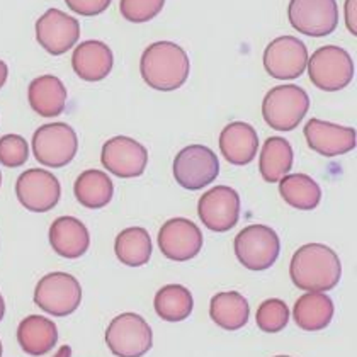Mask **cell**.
I'll list each match as a JSON object with an SVG mask.
<instances>
[{"label": "cell", "instance_id": "6da1fadb", "mask_svg": "<svg viewBox=\"0 0 357 357\" xmlns=\"http://www.w3.org/2000/svg\"><path fill=\"white\" fill-rule=\"evenodd\" d=\"M289 274L298 289L325 293L339 284L342 264L330 247L324 243H306L294 252Z\"/></svg>", "mask_w": 357, "mask_h": 357}, {"label": "cell", "instance_id": "7a4b0ae2", "mask_svg": "<svg viewBox=\"0 0 357 357\" xmlns=\"http://www.w3.org/2000/svg\"><path fill=\"white\" fill-rule=\"evenodd\" d=\"M189 56L181 46L170 41H158L143 52L139 70L146 85L160 92L181 89L189 77Z\"/></svg>", "mask_w": 357, "mask_h": 357}, {"label": "cell", "instance_id": "3957f363", "mask_svg": "<svg viewBox=\"0 0 357 357\" xmlns=\"http://www.w3.org/2000/svg\"><path fill=\"white\" fill-rule=\"evenodd\" d=\"M310 109V96L298 85H278L264 97L262 114L275 131H293Z\"/></svg>", "mask_w": 357, "mask_h": 357}, {"label": "cell", "instance_id": "277c9868", "mask_svg": "<svg viewBox=\"0 0 357 357\" xmlns=\"http://www.w3.org/2000/svg\"><path fill=\"white\" fill-rule=\"evenodd\" d=\"M308 75L312 84L320 91H342L354 79V61L339 46H321L308 61Z\"/></svg>", "mask_w": 357, "mask_h": 357}, {"label": "cell", "instance_id": "5b68a950", "mask_svg": "<svg viewBox=\"0 0 357 357\" xmlns=\"http://www.w3.org/2000/svg\"><path fill=\"white\" fill-rule=\"evenodd\" d=\"M79 138L67 123L43 124L33 135V153L41 165L61 169L75 158Z\"/></svg>", "mask_w": 357, "mask_h": 357}, {"label": "cell", "instance_id": "8992f818", "mask_svg": "<svg viewBox=\"0 0 357 357\" xmlns=\"http://www.w3.org/2000/svg\"><path fill=\"white\" fill-rule=\"evenodd\" d=\"M106 344L118 357H142L153 345V332L143 317L121 313L112 318L106 330Z\"/></svg>", "mask_w": 357, "mask_h": 357}, {"label": "cell", "instance_id": "52a82bcc", "mask_svg": "<svg viewBox=\"0 0 357 357\" xmlns=\"http://www.w3.org/2000/svg\"><path fill=\"white\" fill-rule=\"evenodd\" d=\"M34 303L52 317H68L82 303V286L72 274H46L34 289Z\"/></svg>", "mask_w": 357, "mask_h": 357}, {"label": "cell", "instance_id": "ba28073f", "mask_svg": "<svg viewBox=\"0 0 357 357\" xmlns=\"http://www.w3.org/2000/svg\"><path fill=\"white\" fill-rule=\"evenodd\" d=\"M235 255L250 271H266L278 261L281 242L273 228L250 225L235 236Z\"/></svg>", "mask_w": 357, "mask_h": 357}, {"label": "cell", "instance_id": "9c48e42d", "mask_svg": "<svg viewBox=\"0 0 357 357\" xmlns=\"http://www.w3.org/2000/svg\"><path fill=\"white\" fill-rule=\"evenodd\" d=\"M174 178L188 191H199L215 182L220 174V160L215 151L204 145L185 146L174 160Z\"/></svg>", "mask_w": 357, "mask_h": 357}, {"label": "cell", "instance_id": "30bf717a", "mask_svg": "<svg viewBox=\"0 0 357 357\" xmlns=\"http://www.w3.org/2000/svg\"><path fill=\"white\" fill-rule=\"evenodd\" d=\"M288 17L298 33L324 38L337 29L339 7L337 0H291Z\"/></svg>", "mask_w": 357, "mask_h": 357}, {"label": "cell", "instance_id": "8fae6325", "mask_svg": "<svg viewBox=\"0 0 357 357\" xmlns=\"http://www.w3.org/2000/svg\"><path fill=\"white\" fill-rule=\"evenodd\" d=\"M19 203L31 213H46L56 206L61 196V185L52 172L45 169H29L15 182Z\"/></svg>", "mask_w": 357, "mask_h": 357}, {"label": "cell", "instance_id": "7c38bea8", "mask_svg": "<svg viewBox=\"0 0 357 357\" xmlns=\"http://www.w3.org/2000/svg\"><path fill=\"white\" fill-rule=\"evenodd\" d=\"M308 65V50L294 36L275 38L264 52V68L273 79H300Z\"/></svg>", "mask_w": 357, "mask_h": 357}, {"label": "cell", "instance_id": "4fadbf2b", "mask_svg": "<svg viewBox=\"0 0 357 357\" xmlns=\"http://www.w3.org/2000/svg\"><path fill=\"white\" fill-rule=\"evenodd\" d=\"M240 196L228 185H216L201 196L197 203V215L206 228L216 234L235 228L240 220Z\"/></svg>", "mask_w": 357, "mask_h": 357}, {"label": "cell", "instance_id": "5bb4252c", "mask_svg": "<svg viewBox=\"0 0 357 357\" xmlns=\"http://www.w3.org/2000/svg\"><path fill=\"white\" fill-rule=\"evenodd\" d=\"M100 162L112 176L121 178L139 177L149 164V151L130 137H114L102 146Z\"/></svg>", "mask_w": 357, "mask_h": 357}, {"label": "cell", "instance_id": "9a60e30c", "mask_svg": "<svg viewBox=\"0 0 357 357\" xmlns=\"http://www.w3.org/2000/svg\"><path fill=\"white\" fill-rule=\"evenodd\" d=\"M80 38V24L63 10L48 9L36 21V40L50 55L60 56L70 52Z\"/></svg>", "mask_w": 357, "mask_h": 357}, {"label": "cell", "instance_id": "2e32d148", "mask_svg": "<svg viewBox=\"0 0 357 357\" xmlns=\"http://www.w3.org/2000/svg\"><path fill=\"white\" fill-rule=\"evenodd\" d=\"M158 247L170 261H191L203 248V234L191 220L172 218L158 231Z\"/></svg>", "mask_w": 357, "mask_h": 357}, {"label": "cell", "instance_id": "e0dca14e", "mask_svg": "<svg viewBox=\"0 0 357 357\" xmlns=\"http://www.w3.org/2000/svg\"><path fill=\"white\" fill-rule=\"evenodd\" d=\"M305 138L310 149L328 158L345 155L356 149L354 128L340 126L317 118L306 123Z\"/></svg>", "mask_w": 357, "mask_h": 357}, {"label": "cell", "instance_id": "ac0fdd59", "mask_svg": "<svg viewBox=\"0 0 357 357\" xmlns=\"http://www.w3.org/2000/svg\"><path fill=\"white\" fill-rule=\"evenodd\" d=\"M114 56L102 41L89 40L80 43L72 55L73 72L85 82H100L111 73Z\"/></svg>", "mask_w": 357, "mask_h": 357}, {"label": "cell", "instance_id": "d6986e66", "mask_svg": "<svg viewBox=\"0 0 357 357\" xmlns=\"http://www.w3.org/2000/svg\"><path fill=\"white\" fill-rule=\"evenodd\" d=\"M50 243L60 257L79 259L91 247V235L79 218L60 216L50 227Z\"/></svg>", "mask_w": 357, "mask_h": 357}, {"label": "cell", "instance_id": "ffe728a7", "mask_svg": "<svg viewBox=\"0 0 357 357\" xmlns=\"http://www.w3.org/2000/svg\"><path fill=\"white\" fill-rule=\"evenodd\" d=\"M220 150L231 165H248L259 150L257 131L248 123H230L220 135Z\"/></svg>", "mask_w": 357, "mask_h": 357}, {"label": "cell", "instance_id": "44dd1931", "mask_svg": "<svg viewBox=\"0 0 357 357\" xmlns=\"http://www.w3.org/2000/svg\"><path fill=\"white\" fill-rule=\"evenodd\" d=\"M17 342L28 356H46L58 342L55 321L41 315L26 317L17 327Z\"/></svg>", "mask_w": 357, "mask_h": 357}, {"label": "cell", "instance_id": "7402d4cb", "mask_svg": "<svg viewBox=\"0 0 357 357\" xmlns=\"http://www.w3.org/2000/svg\"><path fill=\"white\" fill-rule=\"evenodd\" d=\"M29 106L43 118H56L67 106V89L55 75H41L29 84Z\"/></svg>", "mask_w": 357, "mask_h": 357}, {"label": "cell", "instance_id": "603a6c76", "mask_svg": "<svg viewBox=\"0 0 357 357\" xmlns=\"http://www.w3.org/2000/svg\"><path fill=\"white\" fill-rule=\"evenodd\" d=\"M209 317L218 327L235 332L245 327L250 317V306L245 296L236 291H223L215 294L209 303Z\"/></svg>", "mask_w": 357, "mask_h": 357}, {"label": "cell", "instance_id": "cb8c5ba5", "mask_svg": "<svg viewBox=\"0 0 357 357\" xmlns=\"http://www.w3.org/2000/svg\"><path fill=\"white\" fill-rule=\"evenodd\" d=\"M333 303L325 293H306L298 298L293 310L294 324L305 332L327 328L333 318Z\"/></svg>", "mask_w": 357, "mask_h": 357}, {"label": "cell", "instance_id": "d4e9b609", "mask_svg": "<svg viewBox=\"0 0 357 357\" xmlns=\"http://www.w3.org/2000/svg\"><path fill=\"white\" fill-rule=\"evenodd\" d=\"M293 146L288 139L281 137L267 138L261 151V160H259V170L264 181L269 184L281 181L293 169Z\"/></svg>", "mask_w": 357, "mask_h": 357}, {"label": "cell", "instance_id": "484cf974", "mask_svg": "<svg viewBox=\"0 0 357 357\" xmlns=\"http://www.w3.org/2000/svg\"><path fill=\"white\" fill-rule=\"evenodd\" d=\"M73 192H75L77 201L84 208L100 209L111 203L114 185L106 172L92 169L85 170L77 177L75 184H73Z\"/></svg>", "mask_w": 357, "mask_h": 357}, {"label": "cell", "instance_id": "4316f807", "mask_svg": "<svg viewBox=\"0 0 357 357\" xmlns=\"http://www.w3.org/2000/svg\"><path fill=\"white\" fill-rule=\"evenodd\" d=\"M279 192L289 206L312 211L321 201L320 185L306 174H288L279 181Z\"/></svg>", "mask_w": 357, "mask_h": 357}, {"label": "cell", "instance_id": "83f0119b", "mask_svg": "<svg viewBox=\"0 0 357 357\" xmlns=\"http://www.w3.org/2000/svg\"><path fill=\"white\" fill-rule=\"evenodd\" d=\"M151 238L150 234L142 227H131L123 230L116 236L114 252L116 257L124 266L142 267L151 257Z\"/></svg>", "mask_w": 357, "mask_h": 357}, {"label": "cell", "instance_id": "f1b7e54d", "mask_svg": "<svg viewBox=\"0 0 357 357\" xmlns=\"http://www.w3.org/2000/svg\"><path fill=\"white\" fill-rule=\"evenodd\" d=\"M155 312L165 321H182L192 313V294L182 284H167L155 294Z\"/></svg>", "mask_w": 357, "mask_h": 357}, {"label": "cell", "instance_id": "f546056e", "mask_svg": "<svg viewBox=\"0 0 357 357\" xmlns=\"http://www.w3.org/2000/svg\"><path fill=\"white\" fill-rule=\"evenodd\" d=\"M255 321L257 327L266 333H278L286 328L289 321V308L282 300L271 298L259 306L255 313Z\"/></svg>", "mask_w": 357, "mask_h": 357}, {"label": "cell", "instance_id": "4dcf8cb0", "mask_svg": "<svg viewBox=\"0 0 357 357\" xmlns=\"http://www.w3.org/2000/svg\"><path fill=\"white\" fill-rule=\"evenodd\" d=\"M164 6L165 0H121L119 10L126 21L142 24V22H149L157 17Z\"/></svg>", "mask_w": 357, "mask_h": 357}, {"label": "cell", "instance_id": "1f68e13d", "mask_svg": "<svg viewBox=\"0 0 357 357\" xmlns=\"http://www.w3.org/2000/svg\"><path fill=\"white\" fill-rule=\"evenodd\" d=\"M29 158L28 142L21 135H3L0 138V164L9 169L24 165Z\"/></svg>", "mask_w": 357, "mask_h": 357}, {"label": "cell", "instance_id": "d6a6232c", "mask_svg": "<svg viewBox=\"0 0 357 357\" xmlns=\"http://www.w3.org/2000/svg\"><path fill=\"white\" fill-rule=\"evenodd\" d=\"M111 2L112 0H65L70 10L85 17L102 14L111 6Z\"/></svg>", "mask_w": 357, "mask_h": 357}, {"label": "cell", "instance_id": "836d02e7", "mask_svg": "<svg viewBox=\"0 0 357 357\" xmlns=\"http://www.w3.org/2000/svg\"><path fill=\"white\" fill-rule=\"evenodd\" d=\"M356 6L357 0H345V24L351 31L352 36L357 34V22H356Z\"/></svg>", "mask_w": 357, "mask_h": 357}, {"label": "cell", "instance_id": "e575fe53", "mask_svg": "<svg viewBox=\"0 0 357 357\" xmlns=\"http://www.w3.org/2000/svg\"><path fill=\"white\" fill-rule=\"evenodd\" d=\"M7 77H9V67L6 65V61L0 60V89L6 85Z\"/></svg>", "mask_w": 357, "mask_h": 357}, {"label": "cell", "instance_id": "d590c367", "mask_svg": "<svg viewBox=\"0 0 357 357\" xmlns=\"http://www.w3.org/2000/svg\"><path fill=\"white\" fill-rule=\"evenodd\" d=\"M53 357H72V347L70 345H61Z\"/></svg>", "mask_w": 357, "mask_h": 357}, {"label": "cell", "instance_id": "8d00e7d4", "mask_svg": "<svg viewBox=\"0 0 357 357\" xmlns=\"http://www.w3.org/2000/svg\"><path fill=\"white\" fill-rule=\"evenodd\" d=\"M3 315H6V301H3L2 294H0V321H2Z\"/></svg>", "mask_w": 357, "mask_h": 357}, {"label": "cell", "instance_id": "74e56055", "mask_svg": "<svg viewBox=\"0 0 357 357\" xmlns=\"http://www.w3.org/2000/svg\"><path fill=\"white\" fill-rule=\"evenodd\" d=\"M2 352H3V347H2V340H0V357H2Z\"/></svg>", "mask_w": 357, "mask_h": 357}, {"label": "cell", "instance_id": "f35d334b", "mask_svg": "<svg viewBox=\"0 0 357 357\" xmlns=\"http://www.w3.org/2000/svg\"><path fill=\"white\" fill-rule=\"evenodd\" d=\"M0 185H2V172H0Z\"/></svg>", "mask_w": 357, "mask_h": 357}, {"label": "cell", "instance_id": "ab89813d", "mask_svg": "<svg viewBox=\"0 0 357 357\" xmlns=\"http://www.w3.org/2000/svg\"><path fill=\"white\" fill-rule=\"evenodd\" d=\"M274 357H291V356H274Z\"/></svg>", "mask_w": 357, "mask_h": 357}]
</instances>
